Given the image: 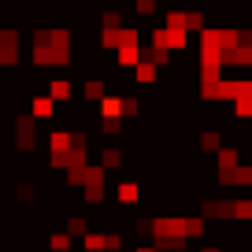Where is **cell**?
I'll return each instance as SVG.
<instances>
[{"mask_svg":"<svg viewBox=\"0 0 252 252\" xmlns=\"http://www.w3.org/2000/svg\"><path fill=\"white\" fill-rule=\"evenodd\" d=\"M156 78V67L152 63H137V82H152Z\"/></svg>","mask_w":252,"mask_h":252,"instance_id":"6da1fadb","label":"cell"},{"mask_svg":"<svg viewBox=\"0 0 252 252\" xmlns=\"http://www.w3.org/2000/svg\"><path fill=\"white\" fill-rule=\"evenodd\" d=\"M52 96L56 100H67V96H71V86H67V82H52Z\"/></svg>","mask_w":252,"mask_h":252,"instance_id":"7a4b0ae2","label":"cell"},{"mask_svg":"<svg viewBox=\"0 0 252 252\" xmlns=\"http://www.w3.org/2000/svg\"><path fill=\"white\" fill-rule=\"evenodd\" d=\"M119 200H123V204H134V200H137V189L134 186H123V189H119Z\"/></svg>","mask_w":252,"mask_h":252,"instance_id":"3957f363","label":"cell"},{"mask_svg":"<svg viewBox=\"0 0 252 252\" xmlns=\"http://www.w3.org/2000/svg\"><path fill=\"white\" fill-rule=\"evenodd\" d=\"M33 111H37V115H52V100H48V96L33 100Z\"/></svg>","mask_w":252,"mask_h":252,"instance_id":"277c9868","label":"cell"},{"mask_svg":"<svg viewBox=\"0 0 252 252\" xmlns=\"http://www.w3.org/2000/svg\"><path fill=\"white\" fill-rule=\"evenodd\" d=\"M67 245H71V241H67V237H63V234H56V237H52V249H56V252H63V249H67Z\"/></svg>","mask_w":252,"mask_h":252,"instance_id":"5b68a950","label":"cell"},{"mask_svg":"<svg viewBox=\"0 0 252 252\" xmlns=\"http://www.w3.org/2000/svg\"><path fill=\"white\" fill-rule=\"evenodd\" d=\"M86 230V219H71V234H82Z\"/></svg>","mask_w":252,"mask_h":252,"instance_id":"8992f818","label":"cell"},{"mask_svg":"<svg viewBox=\"0 0 252 252\" xmlns=\"http://www.w3.org/2000/svg\"><path fill=\"white\" fill-rule=\"evenodd\" d=\"M141 252H156V249H141Z\"/></svg>","mask_w":252,"mask_h":252,"instance_id":"52a82bcc","label":"cell"}]
</instances>
